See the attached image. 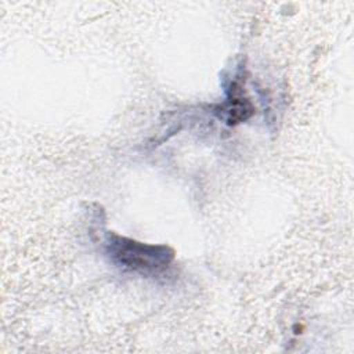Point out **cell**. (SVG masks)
Listing matches in <instances>:
<instances>
[{"label":"cell","mask_w":354,"mask_h":354,"mask_svg":"<svg viewBox=\"0 0 354 354\" xmlns=\"http://www.w3.org/2000/svg\"><path fill=\"white\" fill-rule=\"evenodd\" d=\"M108 250L116 263L140 271L159 270L173 259V252L166 246L144 245L116 235L109 236Z\"/></svg>","instance_id":"1"}]
</instances>
